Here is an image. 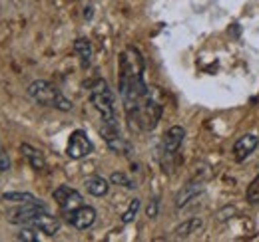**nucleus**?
I'll return each mask as SVG.
<instances>
[{
	"label": "nucleus",
	"instance_id": "f257e3e1",
	"mask_svg": "<svg viewBox=\"0 0 259 242\" xmlns=\"http://www.w3.org/2000/svg\"><path fill=\"white\" fill-rule=\"evenodd\" d=\"M144 72H146V62L142 52L134 46H128L120 54V84H118L126 115H132L136 111L140 99L150 91L144 80Z\"/></svg>",
	"mask_w": 259,
	"mask_h": 242
},
{
	"label": "nucleus",
	"instance_id": "f03ea898",
	"mask_svg": "<svg viewBox=\"0 0 259 242\" xmlns=\"http://www.w3.org/2000/svg\"><path fill=\"white\" fill-rule=\"evenodd\" d=\"M26 91H28V97L34 99L36 103H40V105L54 107V109H60V111H72V101L54 84H50L46 80L32 82Z\"/></svg>",
	"mask_w": 259,
	"mask_h": 242
},
{
	"label": "nucleus",
	"instance_id": "7ed1b4c3",
	"mask_svg": "<svg viewBox=\"0 0 259 242\" xmlns=\"http://www.w3.org/2000/svg\"><path fill=\"white\" fill-rule=\"evenodd\" d=\"M132 125H138L142 131H152L158 127V123L162 119V103L156 99L154 91L150 90L138 103L136 111L128 115Z\"/></svg>",
	"mask_w": 259,
	"mask_h": 242
},
{
	"label": "nucleus",
	"instance_id": "20e7f679",
	"mask_svg": "<svg viewBox=\"0 0 259 242\" xmlns=\"http://www.w3.org/2000/svg\"><path fill=\"white\" fill-rule=\"evenodd\" d=\"M90 103L102 115V123L118 125V119H116V97L110 90V86L106 84V80H96L90 86Z\"/></svg>",
	"mask_w": 259,
	"mask_h": 242
},
{
	"label": "nucleus",
	"instance_id": "39448f33",
	"mask_svg": "<svg viewBox=\"0 0 259 242\" xmlns=\"http://www.w3.org/2000/svg\"><path fill=\"white\" fill-rule=\"evenodd\" d=\"M92 149H94V145H92V141H90V137H88V133L84 129L72 131V135L68 139V145H66V155L70 159H76V161L84 159V157H88L92 153Z\"/></svg>",
	"mask_w": 259,
	"mask_h": 242
},
{
	"label": "nucleus",
	"instance_id": "423d86ee",
	"mask_svg": "<svg viewBox=\"0 0 259 242\" xmlns=\"http://www.w3.org/2000/svg\"><path fill=\"white\" fill-rule=\"evenodd\" d=\"M52 197H54V201L58 203V207H60L64 212L74 211V209H78V207H82V205H84L82 195H80L76 189L68 187V185H60L58 189H54Z\"/></svg>",
	"mask_w": 259,
	"mask_h": 242
},
{
	"label": "nucleus",
	"instance_id": "0eeeda50",
	"mask_svg": "<svg viewBox=\"0 0 259 242\" xmlns=\"http://www.w3.org/2000/svg\"><path fill=\"white\" fill-rule=\"evenodd\" d=\"M42 211H48L44 203H28V205H22L14 211H10L6 214V220L12 222V224H32V220L40 214Z\"/></svg>",
	"mask_w": 259,
	"mask_h": 242
},
{
	"label": "nucleus",
	"instance_id": "6e6552de",
	"mask_svg": "<svg viewBox=\"0 0 259 242\" xmlns=\"http://www.w3.org/2000/svg\"><path fill=\"white\" fill-rule=\"evenodd\" d=\"M259 145V137L255 133H245L241 135L235 143H233V149H231V155H233V161L237 163H243L245 159H249Z\"/></svg>",
	"mask_w": 259,
	"mask_h": 242
},
{
	"label": "nucleus",
	"instance_id": "1a4fd4ad",
	"mask_svg": "<svg viewBox=\"0 0 259 242\" xmlns=\"http://www.w3.org/2000/svg\"><path fill=\"white\" fill-rule=\"evenodd\" d=\"M66 220H68L74 228L86 230V228H90V226L96 222V209L82 205V207H78V209H74V211L66 212Z\"/></svg>",
	"mask_w": 259,
	"mask_h": 242
},
{
	"label": "nucleus",
	"instance_id": "9d476101",
	"mask_svg": "<svg viewBox=\"0 0 259 242\" xmlns=\"http://www.w3.org/2000/svg\"><path fill=\"white\" fill-rule=\"evenodd\" d=\"M184 139H186V129H184L182 125H174V127H169L162 139L163 155H165V157H174L176 153L180 151Z\"/></svg>",
	"mask_w": 259,
	"mask_h": 242
},
{
	"label": "nucleus",
	"instance_id": "9b49d317",
	"mask_svg": "<svg viewBox=\"0 0 259 242\" xmlns=\"http://www.w3.org/2000/svg\"><path fill=\"white\" fill-rule=\"evenodd\" d=\"M32 226H36V228H38L40 232H44L46 236H56V234L60 232V228H62V222H60L56 216H52L48 211H42L32 220Z\"/></svg>",
	"mask_w": 259,
	"mask_h": 242
},
{
	"label": "nucleus",
	"instance_id": "f8f14e48",
	"mask_svg": "<svg viewBox=\"0 0 259 242\" xmlns=\"http://www.w3.org/2000/svg\"><path fill=\"white\" fill-rule=\"evenodd\" d=\"M203 220L201 218H188L186 222H182V224H178L176 228H174V236L176 238H192V236H199L201 232H203Z\"/></svg>",
	"mask_w": 259,
	"mask_h": 242
},
{
	"label": "nucleus",
	"instance_id": "ddd939ff",
	"mask_svg": "<svg viewBox=\"0 0 259 242\" xmlns=\"http://www.w3.org/2000/svg\"><path fill=\"white\" fill-rule=\"evenodd\" d=\"M203 193V183L201 181H194V183H188L178 195H176V207L178 209H182V207H186L190 201H194L197 199L199 195Z\"/></svg>",
	"mask_w": 259,
	"mask_h": 242
},
{
	"label": "nucleus",
	"instance_id": "4468645a",
	"mask_svg": "<svg viewBox=\"0 0 259 242\" xmlns=\"http://www.w3.org/2000/svg\"><path fill=\"white\" fill-rule=\"evenodd\" d=\"M20 153L24 155V159L30 163V167H32L34 171H46V159H44V155L42 151H38L36 147L32 145H28V143H22L20 145Z\"/></svg>",
	"mask_w": 259,
	"mask_h": 242
},
{
	"label": "nucleus",
	"instance_id": "2eb2a0df",
	"mask_svg": "<svg viewBox=\"0 0 259 242\" xmlns=\"http://www.w3.org/2000/svg\"><path fill=\"white\" fill-rule=\"evenodd\" d=\"M74 52H76V56L80 58L82 66H90L94 50H92V44H90L88 38H78V40L74 42Z\"/></svg>",
	"mask_w": 259,
	"mask_h": 242
},
{
	"label": "nucleus",
	"instance_id": "dca6fc26",
	"mask_svg": "<svg viewBox=\"0 0 259 242\" xmlns=\"http://www.w3.org/2000/svg\"><path fill=\"white\" fill-rule=\"evenodd\" d=\"M86 191L94 197H106L110 191V183L104 177H90V179H86Z\"/></svg>",
	"mask_w": 259,
	"mask_h": 242
},
{
	"label": "nucleus",
	"instance_id": "f3484780",
	"mask_svg": "<svg viewBox=\"0 0 259 242\" xmlns=\"http://www.w3.org/2000/svg\"><path fill=\"white\" fill-rule=\"evenodd\" d=\"M4 201L8 203H16V205H28V203H42L40 199H36L32 193H20V191H12V193H4L2 195Z\"/></svg>",
	"mask_w": 259,
	"mask_h": 242
},
{
	"label": "nucleus",
	"instance_id": "a211bd4d",
	"mask_svg": "<svg viewBox=\"0 0 259 242\" xmlns=\"http://www.w3.org/2000/svg\"><path fill=\"white\" fill-rule=\"evenodd\" d=\"M140 207H142V203H140V199H132L128 205V209H126V212L122 214V222L124 224H130L136 216H138V211H140Z\"/></svg>",
	"mask_w": 259,
	"mask_h": 242
},
{
	"label": "nucleus",
	"instance_id": "6ab92c4d",
	"mask_svg": "<svg viewBox=\"0 0 259 242\" xmlns=\"http://www.w3.org/2000/svg\"><path fill=\"white\" fill-rule=\"evenodd\" d=\"M110 181L114 183V185H118V187H124V189H136V183L130 179L126 173H122V171H116V173H112V177H110Z\"/></svg>",
	"mask_w": 259,
	"mask_h": 242
},
{
	"label": "nucleus",
	"instance_id": "aec40b11",
	"mask_svg": "<svg viewBox=\"0 0 259 242\" xmlns=\"http://www.w3.org/2000/svg\"><path fill=\"white\" fill-rule=\"evenodd\" d=\"M38 232H40V230H38L36 226H24V224H22L20 232L16 234V238L22 242H36L38 240Z\"/></svg>",
	"mask_w": 259,
	"mask_h": 242
},
{
	"label": "nucleus",
	"instance_id": "412c9836",
	"mask_svg": "<svg viewBox=\"0 0 259 242\" xmlns=\"http://www.w3.org/2000/svg\"><path fill=\"white\" fill-rule=\"evenodd\" d=\"M245 201H247L249 205H259V175L251 181V185L247 187Z\"/></svg>",
	"mask_w": 259,
	"mask_h": 242
},
{
	"label": "nucleus",
	"instance_id": "4be33fe9",
	"mask_svg": "<svg viewBox=\"0 0 259 242\" xmlns=\"http://www.w3.org/2000/svg\"><path fill=\"white\" fill-rule=\"evenodd\" d=\"M158 207H160V201H158V199H152L150 205H148V209H146V214H148L150 218H156V216H158Z\"/></svg>",
	"mask_w": 259,
	"mask_h": 242
},
{
	"label": "nucleus",
	"instance_id": "5701e85b",
	"mask_svg": "<svg viewBox=\"0 0 259 242\" xmlns=\"http://www.w3.org/2000/svg\"><path fill=\"white\" fill-rule=\"evenodd\" d=\"M8 169H10V157H8V153H4L0 149V173H4Z\"/></svg>",
	"mask_w": 259,
	"mask_h": 242
}]
</instances>
